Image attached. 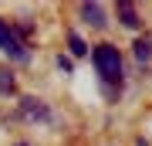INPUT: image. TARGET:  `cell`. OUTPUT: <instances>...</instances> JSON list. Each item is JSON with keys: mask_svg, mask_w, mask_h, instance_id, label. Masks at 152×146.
I'll return each instance as SVG.
<instances>
[{"mask_svg": "<svg viewBox=\"0 0 152 146\" xmlns=\"http://www.w3.org/2000/svg\"><path fill=\"white\" fill-rule=\"evenodd\" d=\"M135 61L139 65H149L152 61V38H139L135 41Z\"/></svg>", "mask_w": 152, "mask_h": 146, "instance_id": "obj_6", "label": "cell"}, {"mask_svg": "<svg viewBox=\"0 0 152 146\" xmlns=\"http://www.w3.org/2000/svg\"><path fill=\"white\" fill-rule=\"evenodd\" d=\"M68 44H71V54H78V58H81V54H88V44L78 38V34H71V38H68Z\"/></svg>", "mask_w": 152, "mask_h": 146, "instance_id": "obj_7", "label": "cell"}, {"mask_svg": "<svg viewBox=\"0 0 152 146\" xmlns=\"http://www.w3.org/2000/svg\"><path fill=\"white\" fill-rule=\"evenodd\" d=\"M17 146H27V143H17Z\"/></svg>", "mask_w": 152, "mask_h": 146, "instance_id": "obj_10", "label": "cell"}, {"mask_svg": "<svg viewBox=\"0 0 152 146\" xmlns=\"http://www.w3.org/2000/svg\"><path fill=\"white\" fill-rule=\"evenodd\" d=\"M0 92H14V75L0 68Z\"/></svg>", "mask_w": 152, "mask_h": 146, "instance_id": "obj_8", "label": "cell"}, {"mask_svg": "<svg viewBox=\"0 0 152 146\" xmlns=\"http://www.w3.org/2000/svg\"><path fill=\"white\" fill-rule=\"evenodd\" d=\"M95 68L105 82H122V54L112 44H98L95 48Z\"/></svg>", "mask_w": 152, "mask_h": 146, "instance_id": "obj_1", "label": "cell"}, {"mask_svg": "<svg viewBox=\"0 0 152 146\" xmlns=\"http://www.w3.org/2000/svg\"><path fill=\"white\" fill-rule=\"evenodd\" d=\"M0 51L10 54L14 61H27V48H24V41L17 38V31H14L10 24H4V21H0Z\"/></svg>", "mask_w": 152, "mask_h": 146, "instance_id": "obj_2", "label": "cell"}, {"mask_svg": "<svg viewBox=\"0 0 152 146\" xmlns=\"http://www.w3.org/2000/svg\"><path fill=\"white\" fill-rule=\"evenodd\" d=\"M58 68H61V71H71V58H64V54H61V58H58Z\"/></svg>", "mask_w": 152, "mask_h": 146, "instance_id": "obj_9", "label": "cell"}, {"mask_svg": "<svg viewBox=\"0 0 152 146\" xmlns=\"http://www.w3.org/2000/svg\"><path fill=\"white\" fill-rule=\"evenodd\" d=\"M81 17H85V24H91V27H105L108 24L102 4H81Z\"/></svg>", "mask_w": 152, "mask_h": 146, "instance_id": "obj_4", "label": "cell"}, {"mask_svg": "<svg viewBox=\"0 0 152 146\" xmlns=\"http://www.w3.org/2000/svg\"><path fill=\"white\" fill-rule=\"evenodd\" d=\"M118 21H122L125 27H132V31H135V27H139V10H135V4L122 0V4H118Z\"/></svg>", "mask_w": 152, "mask_h": 146, "instance_id": "obj_5", "label": "cell"}, {"mask_svg": "<svg viewBox=\"0 0 152 146\" xmlns=\"http://www.w3.org/2000/svg\"><path fill=\"white\" fill-rule=\"evenodd\" d=\"M20 116L27 122H51V109L41 102V99H20Z\"/></svg>", "mask_w": 152, "mask_h": 146, "instance_id": "obj_3", "label": "cell"}]
</instances>
